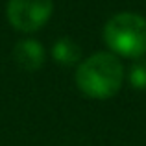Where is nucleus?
Masks as SVG:
<instances>
[{
	"instance_id": "nucleus-4",
	"label": "nucleus",
	"mask_w": 146,
	"mask_h": 146,
	"mask_svg": "<svg viewBox=\"0 0 146 146\" xmlns=\"http://www.w3.org/2000/svg\"><path fill=\"white\" fill-rule=\"evenodd\" d=\"M13 57H15V61H17V65L22 67L24 70H37V68L43 65L44 50H43L39 41L24 39V41L15 44Z\"/></svg>"
},
{
	"instance_id": "nucleus-1",
	"label": "nucleus",
	"mask_w": 146,
	"mask_h": 146,
	"mask_svg": "<svg viewBox=\"0 0 146 146\" xmlns=\"http://www.w3.org/2000/svg\"><path fill=\"white\" fill-rule=\"evenodd\" d=\"M124 67L115 54L100 52L82 61L76 70V85L89 98H111L120 91Z\"/></svg>"
},
{
	"instance_id": "nucleus-3",
	"label": "nucleus",
	"mask_w": 146,
	"mask_h": 146,
	"mask_svg": "<svg viewBox=\"0 0 146 146\" xmlns=\"http://www.w3.org/2000/svg\"><path fill=\"white\" fill-rule=\"evenodd\" d=\"M52 15V0H9L7 19L19 32H35L43 28Z\"/></svg>"
},
{
	"instance_id": "nucleus-2",
	"label": "nucleus",
	"mask_w": 146,
	"mask_h": 146,
	"mask_svg": "<svg viewBox=\"0 0 146 146\" xmlns=\"http://www.w3.org/2000/svg\"><path fill=\"white\" fill-rule=\"evenodd\" d=\"M104 41L117 56L139 59L146 54V19L139 13H117L104 26Z\"/></svg>"
},
{
	"instance_id": "nucleus-6",
	"label": "nucleus",
	"mask_w": 146,
	"mask_h": 146,
	"mask_svg": "<svg viewBox=\"0 0 146 146\" xmlns=\"http://www.w3.org/2000/svg\"><path fill=\"white\" fill-rule=\"evenodd\" d=\"M128 80L131 83L133 89H139V91H144L146 89V59H135L129 67V74H128Z\"/></svg>"
},
{
	"instance_id": "nucleus-5",
	"label": "nucleus",
	"mask_w": 146,
	"mask_h": 146,
	"mask_svg": "<svg viewBox=\"0 0 146 146\" xmlns=\"http://www.w3.org/2000/svg\"><path fill=\"white\" fill-rule=\"evenodd\" d=\"M52 56L54 59L57 61L59 65H65V67H70V65H76L82 57V50L80 46L70 39H59L54 43L52 46Z\"/></svg>"
}]
</instances>
